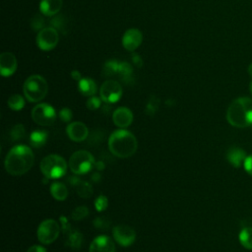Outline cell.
Returning a JSON list of instances; mask_svg holds the SVG:
<instances>
[{
  "instance_id": "obj_1",
  "label": "cell",
  "mask_w": 252,
  "mask_h": 252,
  "mask_svg": "<svg viewBox=\"0 0 252 252\" xmlns=\"http://www.w3.org/2000/svg\"><path fill=\"white\" fill-rule=\"evenodd\" d=\"M34 157L30 147L18 145L12 148L5 158V169L14 176L28 172L33 164Z\"/></svg>"
},
{
  "instance_id": "obj_2",
  "label": "cell",
  "mask_w": 252,
  "mask_h": 252,
  "mask_svg": "<svg viewBox=\"0 0 252 252\" xmlns=\"http://www.w3.org/2000/svg\"><path fill=\"white\" fill-rule=\"evenodd\" d=\"M226 120L236 128L252 126V98L247 96L235 98L226 110Z\"/></svg>"
},
{
  "instance_id": "obj_3",
  "label": "cell",
  "mask_w": 252,
  "mask_h": 252,
  "mask_svg": "<svg viewBox=\"0 0 252 252\" xmlns=\"http://www.w3.org/2000/svg\"><path fill=\"white\" fill-rule=\"evenodd\" d=\"M138 148L136 137L125 129H119L111 133L108 139V149L110 153L120 158L133 156Z\"/></svg>"
},
{
  "instance_id": "obj_4",
  "label": "cell",
  "mask_w": 252,
  "mask_h": 252,
  "mask_svg": "<svg viewBox=\"0 0 252 252\" xmlns=\"http://www.w3.org/2000/svg\"><path fill=\"white\" fill-rule=\"evenodd\" d=\"M25 97L31 102H37L45 97L48 92L46 80L40 75L30 76L23 85Z\"/></svg>"
},
{
  "instance_id": "obj_5",
  "label": "cell",
  "mask_w": 252,
  "mask_h": 252,
  "mask_svg": "<svg viewBox=\"0 0 252 252\" xmlns=\"http://www.w3.org/2000/svg\"><path fill=\"white\" fill-rule=\"evenodd\" d=\"M40 170L45 178L57 179L62 177L67 170L66 160L58 155H48L40 161Z\"/></svg>"
},
{
  "instance_id": "obj_6",
  "label": "cell",
  "mask_w": 252,
  "mask_h": 252,
  "mask_svg": "<svg viewBox=\"0 0 252 252\" xmlns=\"http://www.w3.org/2000/svg\"><path fill=\"white\" fill-rule=\"evenodd\" d=\"M94 158L88 151H77L69 158V168L75 174H85L89 172L94 165Z\"/></svg>"
},
{
  "instance_id": "obj_7",
  "label": "cell",
  "mask_w": 252,
  "mask_h": 252,
  "mask_svg": "<svg viewBox=\"0 0 252 252\" xmlns=\"http://www.w3.org/2000/svg\"><path fill=\"white\" fill-rule=\"evenodd\" d=\"M60 233L59 223L55 220H45L37 227V238L42 244L54 242Z\"/></svg>"
},
{
  "instance_id": "obj_8",
  "label": "cell",
  "mask_w": 252,
  "mask_h": 252,
  "mask_svg": "<svg viewBox=\"0 0 252 252\" xmlns=\"http://www.w3.org/2000/svg\"><path fill=\"white\" fill-rule=\"evenodd\" d=\"M32 118L40 126H49L56 119V111L48 103H39L32 108Z\"/></svg>"
},
{
  "instance_id": "obj_9",
  "label": "cell",
  "mask_w": 252,
  "mask_h": 252,
  "mask_svg": "<svg viewBox=\"0 0 252 252\" xmlns=\"http://www.w3.org/2000/svg\"><path fill=\"white\" fill-rule=\"evenodd\" d=\"M99 96L106 103H115L122 96V87L114 80H106L99 88Z\"/></svg>"
},
{
  "instance_id": "obj_10",
  "label": "cell",
  "mask_w": 252,
  "mask_h": 252,
  "mask_svg": "<svg viewBox=\"0 0 252 252\" xmlns=\"http://www.w3.org/2000/svg\"><path fill=\"white\" fill-rule=\"evenodd\" d=\"M58 41V32L51 27L41 29L36 35V45L39 49L44 51H49L55 48Z\"/></svg>"
},
{
  "instance_id": "obj_11",
  "label": "cell",
  "mask_w": 252,
  "mask_h": 252,
  "mask_svg": "<svg viewBox=\"0 0 252 252\" xmlns=\"http://www.w3.org/2000/svg\"><path fill=\"white\" fill-rule=\"evenodd\" d=\"M113 238L121 246H130L136 238L135 230L126 224H119L112 229Z\"/></svg>"
},
{
  "instance_id": "obj_12",
  "label": "cell",
  "mask_w": 252,
  "mask_h": 252,
  "mask_svg": "<svg viewBox=\"0 0 252 252\" xmlns=\"http://www.w3.org/2000/svg\"><path fill=\"white\" fill-rule=\"evenodd\" d=\"M61 221H62V230L67 233L66 237V245L73 248V249H80L83 243V235L80 231L71 228L69 225L67 220L65 217H61Z\"/></svg>"
},
{
  "instance_id": "obj_13",
  "label": "cell",
  "mask_w": 252,
  "mask_h": 252,
  "mask_svg": "<svg viewBox=\"0 0 252 252\" xmlns=\"http://www.w3.org/2000/svg\"><path fill=\"white\" fill-rule=\"evenodd\" d=\"M143 41V34L138 29L127 30L122 36V44L126 50L134 51Z\"/></svg>"
},
{
  "instance_id": "obj_14",
  "label": "cell",
  "mask_w": 252,
  "mask_h": 252,
  "mask_svg": "<svg viewBox=\"0 0 252 252\" xmlns=\"http://www.w3.org/2000/svg\"><path fill=\"white\" fill-rule=\"evenodd\" d=\"M17 58L11 52H3L0 55V73L3 77H10L17 70Z\"/></svg>"
},
{
  "instance_id": "obj_15",
  "label": "cell",
  "mask_w": 252,
  "mask_h": 252,
  "mask_svg": "<svg viewBox=\"0 0 252 252\" xmlns=\"http://www.w3.org/2000/svg\"><path fill=\"white\" fill-rule=\"evenodd\" d=\"M67 135L68 137L75 142H82L87 139L89 135V129L88 127L80 121H75L70 123L67 126Z\"/></svg>"
},
{
  "instance_id": "obj_16",
  "label": "cell",
  "mask_w": 252,
  "mask_h": 252,
  "mask_svg": "<svg viewBox=\"0 0 252 252\" xmlns=\"http://www.w3.org/2000/svg\"><path fill=\"white\" fill-rule=\"evenodd\" d=\"M89 252H115V245L110 237L99 235L92 241Z\"/></svg>"
},
{
  "instance_id": "obj_17",
  "label": "cell",
  "mask_w": 252,
  "mask_h": 252,
  "mask_svg": "<svg viewBox=\"0 0 252 252\" xmlns=\"http://www.w3.org/2000/svg\"><path fill=\"white\" fill-rule=\"evenodd\" d=\"M112 120L117 127L123 129L131 125L133 121V113L127 107H118L112 114Z\"/></svg>"
},
{
  "instance_id": "obj_18",
  "label": "cell",
  "mask_w": 252,
  "mask_h": 252,
  "mask_svg": "<svg viewBox=\"0 0 252 252\" xmlns=\"http://www.w3.org/2000/svg\"><path fill=\"white\" fill-rule=\"evenodd\" d=\"M247 158V155L244 150L238 147H231L226 152V159L227 161L233 166V167H240L245 159Z\"/></svg>"
},
{
  "instance_id": "obj_19",
  "label": "cell",
  "mask_w": 252,
  "mask_h": 252,
  "mask_svg": "<svg viewBox=\"0 0 252 252\" xmlns=\"http://www.w3.org/2000/svg\"><path fill=\"white\" fill-rule=\"evenodd\" d=\"M63 0H40L39 10L44 16H54L62 8Z\"/></svg>"
},
{
  "instance_id": "obj_20",
  "label": "cell",
  "mask_w": 252,
  "mask_h": 252,
  "mask_svg": "<svg viewBox=\"0 0 252 252\" xmlns=\"http://www.w3.org/2000/svg\"><path fill=\"white\" fill-rule=\"evenodd\" d=\"M78 90L85 96H93L95 94L97 88L95 82L91 78H82L78 82Z\"/></svg>"
},
{
  "instance_id": "obj_21",
  "label": "cell",
  "mask_w": 252,
  "mask_h": 252,
  "mask_svg": "<svg viewBox=\"0 0 252 252\" xmlns=\"http://www.w3.org/2000/svg\"><path fill=\"white\" fill-rule=\"evenodd\" d=\"M50 193L55 200L64 201L68 196V189L63 183L54 182L50 186Z\"/></svg>"
},
{
  "instance_id": "obj_22",
  "label": "cell",
  "mask_w": 252,
  "mask_h": 252,
  "mask_svg": "<svg viewBox=\"0 0 252 252\" xmlns=\"http://www.w3.org/2000/svg\"><path fill=\"white\" fill-rule=\"evenodd\" d=\"M47 141V132L44 130H34L30 135V143L34 148L42 147Z\"/></svg>"
},
{
  "instance_id": "obj_23",
  "label": "cell",
  "mask_w": 252,
  "mask_h": 252,
  "mask_svg": "<svg viewBox=\"0 0 252 252\" xmlns=\"http://www.w3.org/2000/svg\"><path fill=\"white\" fill-rule=\"evenodd\" d=\"M241 245L249 250H252V227L243 228L238 235Z\"/></svg>"
},
{
  "instance_id": "obj_24",
  "label": "cell",
  "mask_w": 252,
  "mask_h": 252,
  "mask_svg": "<svg viewBox=\"0 0 252 252\" xmlns=\"http://www.w3.org/2000/svg\"><path fill=\"white\" fill-rule=\"evenodd\" d=\"M78 195L82 198H90L93 195V187L90 183L80 180V182L75 186Z\"/></svg>"
},
{
  "instance_id": "obj_25",
  "label": "cell",
  "mask_w": 252,
  "mask_h": 252,
  "mask_svg": "<svg viewBox=\"0 0 252 252\" xmlns=\"http://www.w3.org/2000/svg\"><path fill=\"white\" fill-rule=\"evenodd\" d=\"M8 106L12 110H21L25 106V99L21 94H13L8 98Z\"/></svg>"
},
{
  "instance_id": "obj_26",
  "label": "cell",
  "mask_w": 252,
  "mask_h": 252,
  "mask_svg": "<svg viewBox=\"0 0 252 252\" xmlns=\"http://www.w3.org/2000/svg\"><path fill=\"white\" fill-rule=\"evenodd\" d=\"M88 215H89V209L85 206H79L72 211L71 218L75 220H80L88 217Z\"/></svg>"
},
{
  "instance_id": "obj_27",
  "label": "cell",
  "mask_w": 252,
  "mask_h": 252,
  "mask_svg": "<svg viewBox=\"0 0 252 252\" xmlns=\"http://www.w3.org/2000/svg\"><path fill=\"white\" fill-rule=\"evenodd\" d=\"M104 74L106 76H112L119 72V63L115 60L107 61L104 65Z\"/></svg>"
},
{
  "instance_id": "obj_28",
  "label": "cell",
  "mask_w": 252,
  "mask_h": 252,
  "mask_svg": "<svg viewBox=\"0 0 252 252\" xmlns=\"http://www.w3.org/2000/svg\"><path fill=\"white\" fill-rule=\"evenodd\" d=\"M25 136V127L22 124H17L15 125L11 132H10V137L12 138L13 141H18L21 140Z\"/></svg>"
},
{
  "instance_id": "obj_29",
  "label": "cell",
  "mask_w": 252,
  "mask_h": 252,
  "mask_svg": "<svg viewBox=\"0 0 252 252\" xmlns=\"http://www.w3.org/2000/svg\"><path fill=\"white\" fill-rule=\"evenodd\" d=\"M108 207V200L104 195H99L94 201V208L97 212H102Z\"/></svg>"
},
{
  "instance_id": "obj_30",
  "label": "cell",
  "mask_w": 252,
  "mask_h": 252,
  "mask_svg": "<svg viewBox=\"0 0 252 252\" xmlns=\"http://www.w3.org/2000/svg\"><path fill=\"white\" fill-rule=\"evenodd\" d=\"M100 103H101V98L95 95H93L87 100V107L90 110H95L100 106Z\"/></svg>"
},
{
  "instance_id": "obj_31",
  "label": "cell",
  "mask_w": 252,
  "mask_h": 252,
  "mask_svg": "<svg viewBox=\"0 0 252 252\" xmlns=\"http://www.w3.org/2000/svg\"><path fill=\"white\" fill-rule=\"evenodd\" d=\"M59 118L63 122H69L72 118V111L69 108H62L59 112Z\"/></svg>"
},
{
  "instance_id": "obj_32",
  "label": "cell",
  "mask_w": 252,
  "mask_h": 252,
  "mask_svg": "<svg viewBox=\"0 0 252 252\" xmlns=\"http://www.w3.org/2000/svg\"><path fill=\"white\" fill-rule=\"evenodd\" d=\"M131 72H132V69H131V67H130L129 64H127V63H125V62L119 63V72H118L119 74H121V75L127 77L128 75L131 74Z\"/></svg>"
},
{
  "instance_id": "obj_33",
  "label": "cell",
  "mask_w": 252,
  "mask_h": 252,
  "mask_svg": "<svg viewBox=\"0 0 252 252\" xmlns=\"http://www.w3.org/2000/svg\"><path fill=\"white\" fill-rule=\"evenodd\" d=\"M105 224L108 225V224H109V221H108L106 219H104V218H97V219H95V220H94V225L96 226L97 228L105 229V228L107 227V226H105Z\"/></svg>"
},
{
  "instance_id": "obj_34",
  "label": "cell",
  "mask_w": 252,
  "mask_h": 252,
  "mask_svg": "<svg viewBox=\"0 0 252 252\" xmlns=\"http://www.w3.org/2000/svg\"><path fill=\"white\" fill-rule=\"evenodd\" d=\"M243 166H244L245 171L248 174L252 175V155H250V156H248L246 158V159H245V161L243 163Z\"/></svg>"
},
{
  "instance_id": "obj_35",
  "label": "cell",
  "mask_w": 252,
  "mask_h": 252,
  "mask_svg": "<svg viewBox=\"0 0 252 252\" xmlns=\"http://www.w3.org/2000/svg\"><path fill=\"white\" fill-rule=\"evenodd\" d=\"M27 252H46V249L40 245H33L31 246Z\"/></svg>"
},
{
  "instance_id": "obj_36",
  "label": "cell",
  "mask_w": 252,
  "mask_h": 252,
  "mask_svg": "<svg viewBox=\"0 0 252 252\" xmlns=\"http://www.w3.org/2000/svg\"><path fill=\"white\" fill-rule=\"evenodd\" d=\"M71 76H72V78L73 79H75V80H77L78 82L82 79L81 78V74L77 71V70H74V71H72V73H71Z\"/></svg>"
},
{
  "instance_id": "obj_37",
  "label": "cell",
  "mask_w": 252,
  "mask_h": 252,
  "mask_svg": "<svg viewBox=\"0 0 252 252\" xmlns=\"http://www.w3.org/2000/svg\"><path fill=\"white\" fill-rule=\"evenodd\" d=\"M94 165H95L96 169H98V170H102V169H103V167H104V165H103V163H102L101 161H97V162H95V163H94Z\"/></svg>"
},
{
  "instance_id": "obj_38",
  "label": "cell",
  "mask_w": 252,
  "mask_h": 252,
  "mask_svg": "<svg viewBox=\"0 0 252 252\" xmlns=\"http://www.w3.org/2000/svg\"><path fill=\"white\" fill-rule=\"evenodd\" d=\"M94 182H98L99 181V179H100V175L98 174V173H94V175H93V178H92Z\"/></svg>"
},
{
  "instance_id": "obj_39",
  "label": "cell",
  "mask_w": 252,
  "mask_h": 252,
  "mask_svg": "<svg viewBox=\"0 0 252 252\" xmlns=\"http://www.w3.org/2000/svg\"><path fill=\"white\" fill-rule=\"evenodd\" d=\"M248 73L252 76V63L249 65V67H248Z\"/></svg>"
},
{
  "instance_id": "obj_40",
  "label": "cell",
  "mask_w": 252,
  "mask_h": 252,
  "mask_svg": "<svg viewBox=\"0 0 252 252\" xmlns=\"http://www.w3.org/2000/svg\"><path fill=\"white\" fill-rule=\"evenodd\" d=\"M250 92H251V94H252V81H251V83H250Z\"/></svg>"
}]
</instances>
